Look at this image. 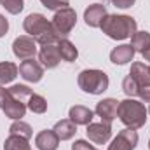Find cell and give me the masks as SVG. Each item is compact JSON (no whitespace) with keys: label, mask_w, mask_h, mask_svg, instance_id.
I'll return each mask as SVG.
<instances>
[{"label":"cell","mask_w":150,"mask_h":150,"mask_svg":"<svg viewBox=\"0 0 150 150\" xmlns=\"http://www.w3.org/2000/svg\"><path fill=\"white\" fill-rule=\"evenodd\" d=\"M23 28L25 32L33 37L37 40V44L40 45H45V44H56L59 40V35L54 32L51 21L44 16V14H38V12H33V14H28L23 21Z\"/></svg>","instance_id":"cell-1"},{"label":"cell","mask_w":150,"mask_h":150,"mask_svg":"<svg viewBox=\"0 0 150 150\" xmlns=\"http://www.w3.org/2000/svg\"><path fill=\"white\" fill-rule=\"evenodd\" d=\"M136 21L131 16L126 14H107V18L101 21L100 28L107 37L113 40H126L136 33Z\"/></svg>","instance_id":"cell-2"},{"label":"cell","mask_w":150,"mask_h":150,"mask_svg":"<svg viewBox=\"0 0 150 150\" xmlns=\"http://www.w3.org/2000/svg\"><path fill=\"white\" fill-rule=\"evenodd\" d=\"M117 117L120 119V122H122L126 127L140 129V127L145 126L147 117H149V112H147L143 101H138V100L127 98V100L119 101Z\"/></svg>","instance_id":"cell-3"},{"label":"cell","mask_w":150,"mask_h":150,"mask_svg":"<svg viewBox=\"0 0 150 150\" xmlns=\"http://www.w3.org/2000/svg\"><path fill=\"white\" fill-rule=\"evenodd\" d=\"M77 84L87 94H103L108 89L110 80H108V75L103 70L91 68V70H82L79 74Z\"/></svg>","instance_id":"cell-4"},{"label":"cell","mask_w":150,"mask_h":150,"mask_svg":"<svg viewBox=\"0 0 150 150\" xmlns=\"http://www.w3.org/2000/svg\"><path fill=\"white\" fill-rule=\"evenodd\" d=\"M0 108L9 119L12 120H21V117H25L26 113V101L18 100L9 89H5L4 86H0Z\"/></svg>","instance_id":"cell-5"},{"label":"cell","mask_w":150,"mask_h":150,"mask_svg":"<svg viewBox=\"0 0 150 150\" xmlns=\"http://www.w3.org/2000/svg\"><path fill=\"white\" fill-rule=\"evenodd\" d=\"M54 32L61 38H67V35H70V32L75 28L77 25V12L72 7H65L54 12V18L51 21Z\"/></svg>","instance_id":"cell-6"},{"label":"cell","mask_w":150,"mask_h":150,"mask_svg":"<svg viewBox=\"0 0 150 150\" xmlns=\"http://www.w3.org/2000/svg\"><path fill=\"white\" fill-rule=\"evenodd\" d=\"M12 52L21 61L32 59L37 54V40L33 37H30V35H21V37L14 38V42H12Z\"/></svg>","instance_id":"cell-7"},{"label":"cell","mask_w":150,"mask_h":150,"mask_svg":"<svg viewBox=\"0 0 150 150\" xmlns=\"http://www.w3.org/2000/svg\"><path fill=\"white\" fill-rule=\"evenodd\" d=\"M136 145H138V133H136V129L126 127V129L119 131L117 136L110 142L108 150H134Z\"/></svg>","instance_id":"cell-8"},{"label":"cell","mask_w":150,"mask_h":150,"mask_svg":"<svg viewBox=\"0 0 150 150\" xmlns=\"http://www.w3.org/2000/svg\"><path fill=\"white\" fill-rule=\"evenodd\" d=\"M87 138L96 143V145H105L110 138H112V124L107 122H91L87 124Z\"/></svg>","instance_id":"cell-9"},{"label":"cell","mask_w":150,"mask_h":150,"mask_svg":"<svg viewBox=\"0 0 150 150\" xmlns=\"http://www.w3.org/2000/svg\"><path fill=\"white\" fill-rule=\"evenodd\" d=\"M38 61L47 70L56 68L59 65V61H61L59 49H58V42L56 44H45V45H42L40 51H38Z\"/></svg>","instance_id":"cell-10"},{"label":"cell","mask_w":150,"mask_h":150,"mask_svg":"<svg viewBox=\"0 0 150 150\" xmlns=\"http://www.w3.org/2000/svg\"><path fill=\"white\" fill-rule=\"evenodd\" d=\"M19 75L25 80L35 84V82H40L42 77H44V67L40 65V61H35L33 58L32 59H25L19 65Z\"/></svg>","instance_id":"cell-11"},{"label":"cell","mask_w":150,"mask_h":150,"mask_svg":"<svg viewBox=\"0 0 150 150\" xmlns=\"http://www.w3.org/2000/svg\"><path fill=\"white\" fill-rule=\"evenodd\" d=\"M117 108H119V101H117V100H113V98H105V100H101V101L96 105L94 113L101 119V122L112 124L113 120L117 119Z\"/></svg>","instance_id":"cell-12"},{"label":"cell","mask_w":150,"mask_h":150,"mask_svg":"<svg viewBox=\"0 0 150 150\" xmlns=\"http://www.w3.org/2000/svg\"><path fill=\"white\" fill-rule=\"evenodd\" d=\"M105 18H107V9L103 4H91L84 11V21L91 28H100V25Z\"/></svg>","instance_id":"cell-13"},{"label":"cell","mask_w":150,"mask_h":150,"mask_svg":"<svg viewBox=\"0 0 150 150\" xmlns=\"http://www.w3.org/2000/svg\"><path fill=\"white\" fill-rule=\"evenodd\" d=\"M35 145L38 150H58L59 147V138L52 129H44L35 136Z\"/></svg>","instance_id":"cell-14"},{"label":"cell","mask_w":150,"mask_h":150,"mask_svg":"<svg viewBox=\"0 0 150 150\" xmlns=\"http://www.w3.org/2000/svg\"><path fill=\"white\" fill-rule=\"evenodd\" d=\"M134 49L131 47V44H122V45H117L113 47L112 52H110V61L113 65H126V63H131L133 58H134Z\"/></svg>","instance_id":"cell-15"},{"label":"cell","mask_w":150,"mask_h":150,"mask_svg":"<svg viewBox=\"0 0 150 150\" xmlns=\"http://www.w3.org/2000/svg\"><path fill=\"white\" fill-rule=\"evenodd\" d=\"M68 117H70V120L75 126H87V124H91V120L94 117V112L91 108L84 107V105H75V107L70 108Z\"/></svg>","instance_id":"cell-16"},{"label":"cell","mask_w":150,"mask_h":150,"mask_svg":"<svg viewBox=\"0 0 150 150\" xmlns=\"http://www.w3.org/2000/svg\"><path fill=\"white\" fill-rule=\"evenodd\" d=\"M129 75L136 80V84H138L140 87H150V68L145 63L134 61V63L131 65Z\"/></svg>","instance_id":"cell-17"},{"label":"cell","mask_w":150,"mask_h":150,"mask_svg":"<svg viewBox=\"0 0 150 150\" xmlns=\"http://www.w3.org/2000/svg\"><path fill=\"white\" fill-rule=\"evenodd\" d=\"M52 131L56 133V136L59 138V142H67V140H72L77 133V126L70 119H63V120H58L52 127Z\"/></svg>","instance_id":"cell-18"},{"label":"cell","mask_w":150,"mask_h":150,"mask_svg":"<svg viewBox=\"0 0 150 150\" xmlns=\"http://www.w3.org/2000/svg\"><path fill=\"white\" fill-rule=\"evenodd\" d=\"M58 49H59V56H61L63 61L72 63V61H75V59L79 58L77 47H75L68 38H59V40H58Z\"/></svg>","instance_id":"cell-19"},{"label":"cell","mask_w":150,"mask_h":150,"mask_svg":"<svg viewBox=\"0 0 150 150\" xmlns=\"http://www.w3.org/2000/svg\"><path fill=\"white\" fill-rule=\"evenodd\" d=\"M18 72H19V67H16L11 61H2L0 63V86L12 82L18 77Z\"/></svg>","instance_id":"cell-20"},{"label":"cell","mask_w":150,"mask_h":150,"mask_svg":"<svg viewBox=\"0 0 150 150\" xmlns=\"http://www.w3.org/2000/svg\"><path fill=\"white\" fill-rule=\"evenodd\" d=\"M4 150H32L26 138L18 134H9L4 142Z\"/></svg>","instance_id":"cell-21"},{"label":"cell","mask_w":150,"mask_h":150,"mask_svg":"<svg viewBox=\"0 0 150 150\" xmlns=\"http://www.w3.org/2000/svg\"><path fill=\"white\" fill-rule=\"evenodd\" d=\"M131 47L134 52H145L150 47V33L149 32H138L131 37Z\"/></svg>","instance_id":"cell-22"},{"label":"cell","mask_w":150,"mask_h":150,"mask_svg":"<svg viewBox=\"0 0 150 150\" xmlns=\"http://www.w3.org/2000/svg\"><path fill=\"white\" fill-rule=\"evenodd\" d=\"M9 134H18V136H23V138L30 140L32 134H33V129H32L30 124H26L23 120H14L9 127Z\"/></svg>","instance_id":"cell-23"},{"label":"cell","mask_w":150,"mask_h":150,"mask_svg":"<svg viewBox=\"0 0 150 150\" xmlns=\"http://www.w3.org/2000/svg\"><path fill=\"white\" fill-rule=\"evenodd\" d=\"M26 107H28L33 113H45L47 112V100H45L44 96H40V94H35V93H33V94L28 98Z\"/></svg>","instance_id":"cell-24"},{"label":"cell","mask_w":150,"mask_h":150,"mask_svg":"<svg viewBox=\"0 0 150 150\" xmlns=\"http://www.w3.org/2000/svg\"><path fill=\"white\" fill-rule=\"evenodd\" d=\"M122 91L127 98H134L138 96V91H140V86L136 84V80L131 77V75H126L124 80H122Z\"/></svg>","instance_id":"cell-25"},{"label":"cell","mask_w":150,"mask_h":150,"mask_svg":"<svg viewBox=\"0 0 150 150\" xmlns=\"http://www.w3.org/2000/svg\"><path fill=\"white\" fill-rule=\"evenodd\" d=\"M0 5L5 7V11L9 14H19L25 7V0H0Z\"/></svg>","instance_id":"cell-26"},{"label":"cell","mask_w":150,"mask_h":150,"mask_svg":"<svg viewBox=\"0 0 150 150\" xmlns=\"http://www.w3.org/2000/svg\"><path fill=\"white\" fill-rule=\"evenodd\" d=\"M44 7H47L49 11H59V9H65V7H70V2L68 0H40Z\"/></svg>","instance_id":"cell-27"},{"label":"cell","mask_w":150,"mask_h":150,"mask_svg":"<svg viewBox=\"0 0 150 150\" xmlns=\"http://www.w3.org/2000/svg\"><path fill=\"white\" fill-rule=\"evenodd\" d=\"M72 150H96V149H94V145H91L86 140H77L72 145Z\"/></svg>","instance_id":"cell-28"},{"label":"cell","mask_w":150,"mask_h":150,"mask_svg":"<svg viewBox=\"0 0 150 150\" xmlns=\"http://www.w3.org/2000/svg\"><path fill=\"white\" fill-rule=\"evenodd\" d=\"M134 2L136 0H112V4L119 9H129V7L134 5Z\"/></svg>","instance_id":"cell-29"},{"label":"cell","mask_w":150,"mask_h":150,"mask_svg":"<svg viewBox=\"0 0 150 150\" xmlns=\"http://www.w3.org/2000/svg\"><path fill=\"white\" fill-rule=\"evenodd\" d=\"M138 96H140V100H142V101L150 103V87H140Z\"/></svg>","instance_id":"cell-30"},{"label":"cell","mask_w":150,"mask_h":150,"mask_svg":"<svg viewBox=\"0 0 150 150\" xmlns=\"http://www.w3.org/2000/svg\"><path fill=\"white\" fill-rule=\"evenodd\" d=\"M7 32H9V21L5 19V16L0 14V38L4 37Z\"/></svg>","instance_id":"cell-31"},{"label":"cell","mask_w":150,"mask_h":150,"mask_svg":"<svg viewBox=\"0 0 150 150\" xmlns=\"http://www.w3.org/2000/svg\"><path fill=\"white\" fill-rule=\"evenodd\" d=\"M142 56H143V58H145L147 61H150V47L147 49V51H145V52H142Z\"/></svg>","instance_id":"cell-32"},{"label":"cell","mask_w":150,"mask_h":150,"mask_svg":"<svg viewBox=\"0 0 150 150\" xmlns=\"http://www.w3.org/2000/svg\"><path fill=\"white\" fill-rule=\"evenodd\" d=\"M147 112H149V117H150V107H149V110H147Z\"/></svg>","instance_id":"cell-33"},{"label":"cell","mask_w":150,"mask_h":150,"mask_svg":"<svg viewBox=\"0 0 150 150\" xmlns=\"http://www.w3.org/2000/svg\"><path fill=\"white\" fill-rule=\"evenodd\" d=\"M149 149H150V140H149Z\"/></svg>","instance_id":"cell-34"},{"label":"cell","mask_w":150,"mask_h":150,"mask_svg":"<svg viewBox=\"0 0 150 150\" xmlns=\"http://www.w3.org/2000/svg\"><path fill=\"white\" fill-rule=\"evenodd\" d=\"M149 68H150V67H149Z\"/></svg>","instance_id":"cell-35"},{"label":"cell","mask_w":150,"mask_h":150,"mask_svg":"<svg viewBox=\"0 0 150 150\" xmlns=\"http://www.w3.org/2000/svg\"><path fill=\"white\" fill-rule=\"evenodd\" d=\"M96 150H98V149H96Z\"/></svg>","instance_id":"cell-36"}]
</instances>
